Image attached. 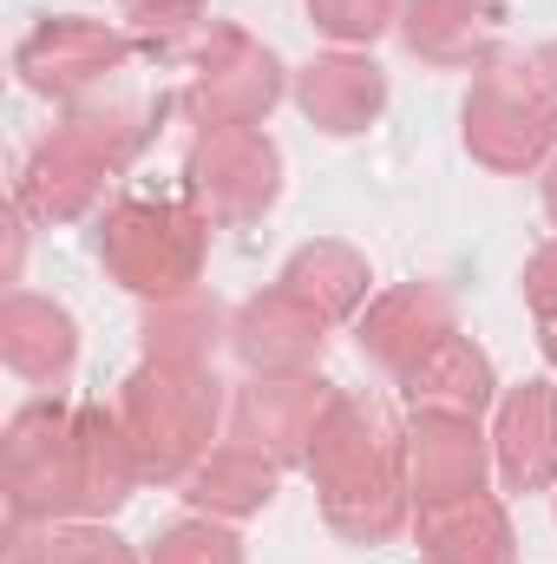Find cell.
Instances as JSON below:
<instances>
[{
    "label": "cell",
    "mask_w": 557,
    "mask_h": 564,
    "mask_svg": "<svg viewBox=\"0 0 557 564\" xmlns=\"http://www.w3.org/2000/svg\"><path fill=\"white\" fill-rule=\"evenodd\" d=\"M446 335H459V302H452L446 282H394V289H381V295L361 308V322H354L361 361H374V368L394 375V381H407L419 368V355L439 348Z\"/></svg>",
    "instance_id": "11"
},
{
    "label": "cell",
    "mask_w": 557,
    "mask_h": 564,
    "mask_svg": "<svg viewBox=\"0 0 557 564\" xmlns=\"http://www.w3.org/2000/svg\"><path fill=\"white\" fill-rule=\"evenodd\" d=\"M545 217H551V230H557V158L545 164Z\"/></svg>",
    "instance_id": "29"
},
{
    "label": "cell",
    "mask_w": 557,
    "mask_h": 564,
    "mask_svg": "<svg viewBox=\"0 0 557 564\" xmlns=\"http://www.w3.org/2000/svg\"><path fill=\"white\" fill-rule=\"evenodd\" d=\"M394 33L433 73H485L499 59L505 7L499 0H407Z\"/></svg>",
    "instance_id": "14"
},
{
    "label": "cell",
    "mask_w": 557,
    "mask_h": 564,
    "mask_svg": "<svg viewBox=\"0 0 557 564\" xmlns=\"http://www.w3.org/2000/svg\"><path fill=\"white\" fill-rule=\"evenodd\" d=\"M321 348H328V322L282 282L230 308V355L250 375H308L321 368Z\"/></svg>",
    "instance_id": "13"
},
{
    "label": "cell",
    "mask_w": 557,
    "mask_h": 564,
    "mask_svg": "<svg viewBox=\"0 0 557 564\" xmlns=\"http://www.w3.org/2000/svg\"><path fill=\"white\" fill-rule=\"evenodd\" d=\"M112 177H119L112 151L92 132H79L73 119H59L46 139L26 151L13 204H20V217H40V224H79V217L99 210V197H106Z\"/></svg>",
    "instance_id": "9"
},
{
    "label": "cell",
    "mask_w": 557,
    "mask_h": 564,
    "mask_svg": "<svg viewBox=\"0 0 557 564\" xmlns=\"http://www.w3.org/2000/svg\"><path fill=\"white\" fill-rule=\"evenodd\" d=\"M492 473L505 492L557 486V381H518L492 414Z\"/></svg>",
    "instance_id": "15"
},
{
    "label": "cell",
    "mask_w": 557,
    "mask_h": 564,
    "mask_svg": "<svg viewBox=\"0 0 557 564\" xmlns=\"http://www.w3.org/2000/svg\"><path fill=\"white\" fill-rule=\"evenodd\" d=\"M99 263L139 302L190 295L210 263V217L190 197H119L99 217Z\"/></svg>",
    "instance_id": "4"
},
{
    "label": "cell",
    "mask_w": 557,
    "mask_h": 564,
    "mask_svg": "<svg viewBox=\"0 0 557 564\" xmlns=\"http://www.w3.org/2000/svg\"><path fill=\"white\" fill-rule=\"evenodd\" d=\"M139 40L119 33L112 20H86V13H59V20H40L20 46H13V73L26 93L40 99H59V106H79L106 86H119V73L132 66Z\"/></svg>",
    "instance_id": "8"
},
{
    "label": "cell",
    "mask_w": 557,
    "mask_h": 564,
    "mask_svg": "<svg viewBox=\"0 0 557 564\" xmlns=\"http://www.w3.org/2000/svg\"><path fill=\"white\" fill-rule=\"evenodd\" d=\"M288 86H295V73L256 33H243L230 20H204L197 40H190V79L177 93V112L197 132H210V126H263Z\"/></svg>",
    "instance_id": "5"
},
{
    "label": "cell",
    "mask_w": 557,
    "mask_h": 564,
    "mask_svg": "<svg viewBox=\"0 0 557 564\" xmlns=\"http://www.w3.org/2000/svg\"><path fill=\"white\" fill-rule=\"evenodd\" d=\"M139 348H144V361H190V368H210L217 348H230V308H223L217 295H204V289L171 295V302H144Z\"/></svg>",
    "instance_id": "23"
},
{
    "label": "cell",
    "mask_w": 557,
    "mask_h": 564,
    "mask_svg": "<svg viewBox=\"0 0 557 564\" xmlns=\"http://www.w3.org/2000/svg\"><path fill=\"white\" fill-rule=\"evenodd\" d=\"M0 473H7V512L20 525H66L79 519V408L26 401L7 440H0Z\"/></svg>",
    "instance_id": "6"
},
{
    "label": "cell",
    "mask_w": 557,
    "mask_h": 564,
    "mask_svg": "<svg viewBox=\"0 0 557 564\" xmlns=\"http://www.w3.org/2000/svg\"><path fill=\"white\" fill-rule=\"evenodd\" d=\"M282 289L288 295H302L328 328L335 322H348V315H361L374 295H368V282H374V270H368V257L354 250V243H335V237H315V243H302L288 263H282Z\"/></svg>",
    "instance_id": "22"
},
{
    "label": "cell",
    "mask_w": 557,
    "mask_h": 564,
    "mask_svg": "<svg viewBox=\"0 0 557 564\" xmlns=\"http://www.w3.org/2000/svg\"><path fill=\"white\" fill-rule=\"evenodd\" d=\"M407 408L414 414H466L479 421L485 408H499V375H492V355L472 341V335H446L439 348L419 355V368L401 381Z\"/></svg>",
    "instance_id": "19"
},
{
    "label": "cell",
    "mask_w": 557,
    "mask_h": 564,
    "mask_svg": "<svg viewBox=\"0 0 557 564\" xmlns=\"http://www.w3.org/2000/svg\"><path fill=\"white\" fill-rule=\"evenodd\" d=\"M144 564H243V539H237V525L190 512L144 545Z\"/></svg>",
    "instance_id": "24"
},
{
    "label": "cell",
    "mask_w": 557,
    "mask_h": 564,
    "mask_svg": "<svg viewBox=\"0 0 557 564\" xmlns=\"http://www.w3.org/2000/svg\"><path fill=\"white\" fill-rule=\"evenodd\" d=\"M401 7H407V0H308V20H315V33H328L335 46L368 53L381 33L401 26Z\"/></svg>",
    "instance_id": "25"
},
{
    "label": "cell",
    "mask_w": 557,
    "mask_h": 564,
    "mask_svg": "<svg viewBox=\"0 0 557 564\" xmlns=\"http://www.w3.org/2000/svg\"><path fill=\"white\" fill-rule=\"evenodd\" d=\"M40 564H144V558L106 519H66V525H46Z\"/></svg>",
    "instance_id": "26"
},
{
    "label": "cell",
    "mask_w": 557,
    "mask_h": 564,
    "mask_svg": "<svg viewBox=\"0 0 557 564\" xmlns=\"http://www.w3.org/2000/svg\"><path fill=\"white\" fill-rule=\"evenodd\" d=\"M341 388L321 381L315 368L308 375H250L230 401V440H250L256 453H270L282 473L288 466H308V446H315V426L328 414Z\"/></svg>",
    "instance_id": "10"
},
{
    "label": "cell",
    "mask_w": 557,
    "mask_h": 564,
    "mask_svg": "<svg viewBox=\"0 0 557 564\" xmlns=\"http://www.w3.org/2000/svg\"><path fill=\"white\" fill-rule=\"evenodd\" d=\"M144 486L119 408H79V519H112Z\"/></svg>",
    "instance_id": "21"
},
{
    "label": "cell",
    "mask_w": 557,
    "mask_h": 564,
    "mask_svg": "<svg viewBox=\"0 0 557 564\" xmlns=\"http://www.w3.org/2000/svg\"><path fill=\"white\" fill-rule=\"evenodd\" d=\"M459 132H466L472 164L499 177L545 171L557 158V40L499 53L485 73H472Z\"/></svg>",
    "instance_id": "2"
},
{
    "label": "cell",
    "mask_w": 557,
    "mask_h": 564,
    "mask_svg": "<svg viewBox=\"0 0 557 564\" xmlns=\"http://www.w3.org/2000/svg\"><path fill=\"white\" fill-rule=\"evenodd\" d=\"M184 197L210 224H256L282 197V144L263 126H210L184 151Z\"/></svg>",
    "instance_id": "7"
},
{
    "label": "cell",
    "mask_w": 557,
    "mask_h": 564,
    "mask_svg": "<svg viewBox=\"0 0 557 564\" xmlns=\"http://www.w3.org/2000/svg\"><path fill=\"white\" fill-rule=\"evenodd\" d=\"M288 93H295L302 119H308L315 132H328V139H354V132H368V126L387 112V73H381L368 53H354V46L315 53V59L295 73Z\"/></svg>",
    "instance_id": "16"
},
{
    "label": "cell",
    "mask_w": 557,
    "mask_h": 564,
    "mask_svg": "<svg viewBox=\"0 0 557 564\" xmlns=\"http://www.w3.org/2000/svg\"><path fill=\"white\" fill-rule=\"evenodd\" d=\"M414 539L426 564H518V532L499 492H472L452 506L414 512Z\"/></svg>",
    "instance_id": "18"
},
{
    "label": "cell",
    "mask_w": 557,
    "mask_h": 564,
    "mask_svg": "<svg viewBox=\"0 0 557 564\" xmlns=\"http://www.w3.org/2000/svg\"><path fill=\"white\" fill-rule=\"evenodd\" d=\"M276 486H282V466L270 453H256L250 440H217L210 459H204L177 492H184L190 512L237 525V519H256V512L276 499Z\"/></svg>",
    "instance_id": "20"
},
{
    "label": "cell",
    "mask_w": 557,
    "mask_h": 564,
    "mask_svg": "<svg viewBox=\"0 0 557 564\" xmlns=\"http://www.w3.org/2000/svg\"><path fill=\"white\" fill-rule=\"evenodd\" d=\"M407 426L374 394H335L308 446V479L321 499V519L348 545H394L414 525V492L401 466Z\"/></svg>",
    "instance_id": "1"
},
{
    "label": "cell",
    "mask_w": 557,
    "mask_h": 564,
    "mask_svg": "<svg viewBox=\"0 0 557 564\" xmlns=\"http://www.w3.org/2000/svg\"><path fill=\"white\" fill-rule=\"evenodd\" d=\"M119 7L139 20L144 53H157V59H171L177 46H190L197 26H204V0H119Z\"/></svg>",
    "instance_id": "27"
},
{
    "label": "cell",
    "mask_w": 557,
    "mask_h": 564,
    "mask_svg": "<svg viewBox=\"0 0 557 564\" xmlns=\"http://www.w3.org/2000/svg\"><path fill=\"white\" fill-rule=\"evenodd\" d=\"M401 466H407L414 512L472 499L492 479V433L466 414H414L401 440Z\"/></svg>",
    "instance_id": "12"
},
{
    "label": "cell",
    "mask_w": 557,
    "mask_h": 564,
    "mask_svg": "<svg viewBox=\"0 0 557 564\" xmlns=\"http://www.w3.org/2000/svg\"><path fill=\"white\" fill-rule=\"evenodd\" d=\"M525 302L538 315V348H545V361H551V375H557V243L532 250V263H525Z\"/></svg>",
    "instance_id": "28"
},
{
    "label": "cell",
    "mask_w": 557,
    "mask_h": 564,
    "mask_svg": "<svg viewBox=\"0 0 557 564\" xmlns=\"http://www.w3.org/2000/svg\"><path fill=\"white\" fill-rule=\"evenodd\" d=\"M0 361L20 381L59 394L73 381V368H79V322H73V308H59L53 295L13 289L0 302Z\"/></svg>",
    "instance_id": "17"
},
{
    "label": "cell",
    "mask_w": 557,
    "mask_h": 564,
    "mask_svg": "<svg viewBox=\"0 0 557 564\" xmlns=\"http://www.w3.org/2000/svg\"><path fill=\"white\" fill-rule=\"evenodd\" d=\"M119 421L132 433L144 486H184L223 426V381L217 368L190 361H139L119 388Z\"/></svg>",
    "instance_id": "3"
}]
</instances>
